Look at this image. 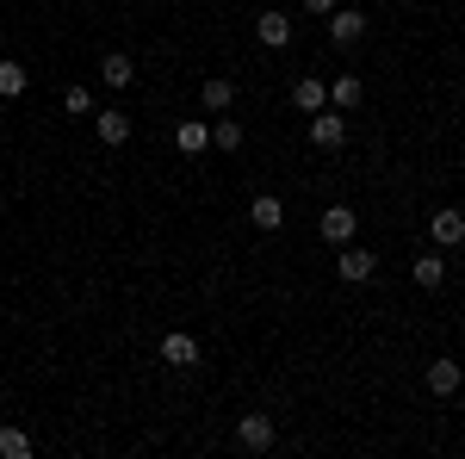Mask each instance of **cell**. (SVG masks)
Segmentation results:
<instances>
[{
  "label": "cell",
  "mask_w": 465,
  "mask_h": 459,
  "mask_svg": "<svg viewBox=\"0 0 465 459\" xmlns=\"http://www.w3.org/2000/svg\"><path fill=\"white\" fill-rule=\"evenodd\" d=\"M273 441H280V428H273V416H261V410L236 423V447L242 454H273Z\"/></svg>",
  "instance_id": "6da1fadb"
},
{
  "label": "cell",
  "mask_w": 465,
  "mask_h": 459,
  "mask_svg": "<svg viewBox=\"0 0 465 459\" xmlns=\"http://www.w3.org/2000/svg\"><path fill=\"white\" fill-rule=\"evenodd\" d=\"M335 274L348 285H366L372 274H379V254L372 248H354V243H341V261H335Z\"/></svg>",
  "instance_id": "7a4b0ae2"
},
{
  "label": "cell",
  "mask_w": 465,
  "mask_h": 459,
  "mask_svg": "<svg viewBox=\"0 0 465 459\" xmlns=\"http://www.w3.org/2000/svg\"><path fill=\"white\" fill-rule=\"evenodd\" d=\"M311 143H317V149H341V143H348V112H311Z\"/></svg>",
  "instance_id": "3957f363"
},
{
  "label": "cell",
  "mask_w": 465,
  "mask_h": 459,
  "mask_svg": "<svg viewBox=\"0 0 465 459\" xmlns=\"http://www.w3.org/2000/svg\"><path fill=\"white\" fill-rule=\"evenodd\" d=\"M317 230H322V243H335V248H341V243H354V230H360V217H354V212H348V205H329V212H322V217H317Z\"/></svg>",
  "instance_id": "277c9868"
},
{
  "label": "cell",
  "mask_w": 465,
  "mask_h": 459,
  "mask_svg": "<svg viewBox=\"0 0 465 459\" xmlns=\"http://www.w3.org/2000/svg\"><path fill=\"white\" fill-rule=\"evenodd\" d=\"M360 37H366V13L335 6V13H329V44H341V50H348V44H360Z\"/></svg>",
  "instance_id": "5b68a950"
},
{
  "label": "cell",
  "mask_w": 465,
  "mask_h": 459,
  "mask_svg": "<svg viewBox=\"0 0 465 459\" xmlns=\"http://www.w3.org/2000/svg\"><path fill=\"white\" fill-rule=\"evenodd\" d=\"M162 366H199V335H186V329H174L168 342H162Z\"/></svg>",
  "instance_id": "8992f818"
},
{
  "label": "cell",
  "mask_w": 465,
  "mask_h": 459,
  "mask_svg": "<svg viewBox=\"0 0 465 459\" xmlns=\"http://www.w3.org/2000/svg\"><path fill=\"white\" fill-rule=\"evenodd\" d=\"M429 236H434V248H460L465 243V212H434Z\"/></svg>",
  "instance_id": "52a82bcc"
},
{
  "label": "cell",
  "mask_w": 465,
  "mask_h": 459,
  "mask_svg": "<svg viewBox=\"0 0 465 459\" xmlns=\"http://www.w3.org/2000/svg\"><path fill=\"white\" fill-rule=\"evenodd\" d=\"M100 143H106V149H124V143H131V112H118V106L100 112Z\"/></svg>",
  "instance_id": "ba28073f"
},
{
  "label": "cell",
  "mask_w": 465,
  "mask_h": 459,
  "mask_svg": "<svg viewBox=\"0 0 465 459\" xmlns=\"http://www.w3.org/2000/svg\"><path fill=\"white\" fill-rule=\"evenodd\" d=\"M174 149H180V155H199V149H212V125H205V118H186V125L174 131Z\"/></svg>",
  "instance_id": "9c48e42d"
},
{
  "label": "cell",
  "mask_w": 465,
  "mask_h": 459,
  "mask_svg": "<svg viewBox=\"0 0 465 459\" xmlns=\"http://www.w3.org/2000/svg\"><path fill=\"white\" fill-rule=\"evenodd\" d=\"M254 37H261L267 50H280V44H292V19L286 13H261V19H254Z\"/></svg>",
  "instance_id": "30bf717a"
},
{
  "label": "cell",
  "mask_w": 465,
  "mask_h": 459,
  "mask_svg": "<svg viewBox=\"0 0 465 459\" xmlns=\"http://www.w3.org/2000/svg\"><path fill=\"white\" fill-rule=\"evenodd\" d=\"M292 106H298V112H322V106H329V87L311 81V75H304V81H292Z\"/></svg>",
  "instance_id": "8fae6325"
},
{
  "label": "cell",
  "mask_w": 465,
  "mask_h": 459,
  "mask_svg": "<svg viewBox=\"0 0 465 459\" xmlns=\"http://www.w3.org/2000/svg\"><path fill=\"white\" fill-rule=\"evenodd\" d=\"M249 224L254 230H280V224H286V205H280L273 193H261V199L249 205Z\"/></svg>",
  "instance_id": "7c38bea8"
},
{
  "label": "cell",
  "mask_w": 465,
  "mask_h": 459,
  "mask_svg": "<svg viewBox=\"0 0 465 459\" xmlns=\"http://www.w3.org/2000/svg\"><path fill=\"white\" fill-rule=\"evenodd\" d=\"M230 100H236V81H223V75H212V81L199 87V106L205 112H230Z\"/></svg>",
  "instance_id": "4fadbf2b"
},
{
  "label": "cell",
  "mask_w": 465,
  "mask_h": 459,
  "mask_svg": "<svg viewBox=\"0 0 465 459\" xmlns=\"http://www.w3.org/2000/svg\"><path fill=\"white\" fill-rule=\"evenodd\" d=\"M100 81H106V87H131V81H137V69H131V56H124V50H112V56H100Z\"/></svg>",
  "instance_id": "5bb4252c"
},
{
  "label": "cell",
  "mask_w": 465,
  "mask_h": 459,
  "mask_svg": "<svg viewBox=\"0 0 465 459\" xmlns=\"http://www.w3.org/2000/svg\"><path fill=\"white\" fill-rule=\"evenodd\" d=\"M460 385H465V373L453 366V360H434V366H429V391H434V397H453Z\"/></svg>",
  "instance_id": "9a60e30c"
},
{
  "label": "cell",
  "mask_w": 465,
  "mask_h": 459,
  "mask_svg": "<svg viewBox=\"0 0 465 459\" xmlns=\"http://www.w3.org/2000/svg\"><path fill=\"white\" fill-rule=\"evenodd\" d=\"M360 94H366V87H360V75H341V81L329 87V100H335V112H354V106H360Z\"/></svg>",
  "instance_id": "2e32d148"
},
{
  "label": "cell",
  "mask_w": 465,
  "mask_h": 459,
  "mask_svg": "<svg viewBox=\"0 0 465 459\" xmlns=\"http://www.w3.org/2000/svg\"><path fill=\"white\" fill-rule=\"evenodd\" d=\"M440 280H447V261H440V254H416V285H429V292H434Z\"/></svg>",
  "instance_id": "e0dca14e"
},
{
  "label": "cell",
  "mask_w": 465,
  "mask_h": 459,
  "mask_svg": "<svg viewBox=\"0 0 465 459\" xmlns=\"http://www.w3.org/2000/svg\"><path fill=\"white\" fill-rule=\"evenodd\" d=\"M25 81H32V75L19 69V63H0V100H19V94H25Z\"/></svg>",
  "instance_id": "ac0fdd59"
},
{
  "label": "cell",
  "mask_w": 465,
  "mask_h": 459,
  "mask_svg": "<svg viewBox=\"0 0 465 459\" xmlns=\"http://www.w3.org/2000/svg\"><path fill=\"white\" fill-rule=\"evenodd\" d=\"M0 454L6 459H32V434H19V428L0 423Z\"/></svg>",
  "instance_id": "d6986e66"
},
{
  "label": "cell",
  "mask_w": 465,
  "mask_h": 459,
  "mask_svg": "<svg viewBox=\"0 0 465 459\" xmlns=\"http://www.w3.org/2000/svg\"><path fill=\"white\" fill-rule=\"evenodd\" d=\"M212 143H217V149H242V125H236V118L212 125Z\"/></svg>",
  "instance_id": "ffe728a7"
},
{
  "label": "cell",
  "mask_w": 465,
  "mask_h": 459,
  "mask_svg": "<svg viewBox=\"0 0 465 459\" xmlns=\"http://www.w3.org/2000/svg\"><path fill=\"white\" fill-rule=\"evenodd\" d=\"M63 112L87 118V112H94V94H87V87H69V94H63Z\"/></svg>",
  "instance_id": "44dd1931"
},
{
  "label": "cell",
  "mask_w": 465,
  "mask_h": 459,
  "mask_svg": "<svg viewBox=\"0 0 465 459\" xmlns=\"http://www.w3.org/2000/svg\"><path fill=\"white\" fill-rule=\"evenodd\" d=\"M304 13H322V19H329V13H335V0H304Z\"/></svg>",
  "instance_id": "7402d4cb"
}]
</instances>
